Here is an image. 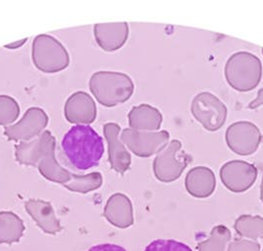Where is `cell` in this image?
<instances>
[{
  "label": "cell",
  "instance_id": "cell-24",
  "mask_svg": "<svg viewBox=\"0 0 263 251\" xmlns=\"http://www.w3.org/2000/svg\"><path fill=\"white\" fill-rule=\"evenodd\" d=\"M145 251H193L183 242L174 239H157L151 242Z\"/></svg>",
  "mask_w": 263,
  "mask_h": 251
},
{
  "label": "cell",
  "instance_id": "cell-16",
  "mask_svg": "<svg viewBox=\"0 0 263 251\" xmlns=\"http://www.w3.org/2000/svg\"><path fill=\"white\" fill-rule=\"evenodd\" d=\"M103 217L108 223L118 227L128 228L134 225V210L130 198L123 193H115L107 200Z\"/></svg>",
  "mask_w": 263,
  "mask_h": 251
},
{
  "label": "cell",
  "instance_id": "cell-18",
  "mask_svg": "<svg viewBox=\"0 0 263 251\" xmlns=\"http://www.w3.org/2000/svg\"><path fill=\"white\" fill-rule=\"evenodd\" d=\"M130 129L139 132H157L162 124L163 117L158 108L141 104L132 108L128 114Z\"/></svg>",
  "mask_w": 263,
  "mask_h": 251
},
{
  "label": "cell",
  "instance_id": "cell-7",
  "mask_svg": "<svg viewBox=\"0 0 263 251\" xmlns=\"http://www.w3.org/2000/svg\"><path fill=\"white\" fill-rule=\"evenodd\" d=\"M193 117L209 132L220 130L227 120L228 108L224 103L211 92L197 94L191 102Z\"/></svg>",
  "mask_w": 263,
  "mask_h": 251
},
{
  "label": "cell",
  "instance_id": "cell-23",
  "mask_svg": "<svg viewBox=\"0 0 263 251\" xmlns=\"http://www.w3.org/2000/svg\"><path fill=\"white\" fill-rule=\"evenodd\" d=\"M20 106L13 97L0 95V126L9 127L18 119Z\"/></svg>",
  "mask_w": 263,
  "mask_h": 251
},
{
  "label": "cell",
  "instance_id": "cell-30",
  "mask_svg": "<svg viewBox=\"0 0 263 251\" xmlns=\"http://www.w3.org/2000/svg\"><path fill=\"white\" fill-rule=\"evenodd\" d=\"M262 54H263V49H262Z\"/></svg>",
  "mask_w": 263,
  "mask_h": 251
},
{
  "label": "cell",
  "instance_id": "cell-19",
  "mask_svg": "<svg viewBox=\"0 0 263 251\" xmlns=\"http://www.w3.org/2000/svg\"><path fill=\"white\" fill-rule=\"evenodd\" d=\"M25 231L24 222L13 211H0V243L19 242Z\"/></svg>",
  "mask_w": 263,
  "mask_h": 251
},
{
  "label": "cell",
  "instance_id": "cell-6",
  "mask_svg": "<svg viewBox=\"0 0 263 251\" xmlns=\"http://www.w3.org/2000/svg\"><path fill=\"white\" fill-rule=\"evenodd\" d=\"M191 160V157L183 149L181 142L172 140L158 152L154 160L155 176L160 182H173L182 175Z\"/></svg>",
  "mask_w": 263,
  "mask_h": 251
},
{
  "label": "cell",
  "instance_id": "cell-28",
  "mask_svg": "<svg viewBox=\"0 0 263 251\" xmlns=\"http://www.w3.org/2000/svg\"><path fill=\"white\" fill-rule=\"evenodd\" d=\"M28 39H23V40L18 41V42H15V43H11L9 45H6L4 46V48L6 49H9V50H15V49H18V48H21L25 43H26Z\"/></svg>",
  "mask_w": 263,
  "mask_h": 251
},
{
  "label": "cell",
  "instance_id": "cell-31",
  "mask_svg": "<svg viewBox=\"0 0 263 251\" xmlns=\"http://www.w3.org/2000/svg\"><path fill=\"white\" fill-rule=\"evenodd\" d=\"M263 251V250H262Z\"/></svg>",
  "mask_w": 263,
  "mask_h": 251
},
{
  "label": "cell",
  "instance_id": "cell-13",
  "mask_svg": "<svg viewBox=\"0 0 263 251\" xmlns=\"http://www.w3.org/2000/svg\"><path fill=\"white\" fill-rule=\"evenodd\" d=\"M65 117L70 124H92L97 117V108L92 97L84 91L72 93L65 104Z\"/></svg>",
  "mask_w": 263,
  "mask_h": 251
},
{
  "label": "cell",
  "instance_id": "cell-14",
  "mask_svg": "<svg viewBox=\"0 0 263 251\" xmlns=\"http://www.w3.org/2000/svg\"><path fill=\"white\" fill-rule=\"evenodd\" d=\"M93 33L97 45L102 50L105 52H115L128 41L130 29L127 22L100 23L94 25Z\"/></svg>",
  "mask_w": 263,
  "mask_h": 251
},
{
  "label": "cell",
  "instance_id": "cell-26",
  "mask_svg": "<svg viewBox=\"0 0 263 251\" xmlns=\"http://www.w3.org/2000/svg\"><path fill=\"white\" fill-rule=\"evenodd\" d=\"M87 251H127L124 247L117 245V244H112V243H103V244H98L92 246Z\"/></svg>",
  "mask_w": 263,
  "mask_h": 251
},
{
  "label": "cell",
  "instance_id": "cell-10",
  "mask_svg": "<svg viewBox=\"0 0 263 251\" xmlns=\"http://www.w3.org/2000/svg\"><path fill=\"white\" fill-rule=\"evenodd\" d=\"M49 123L48 114L39 107L29 108L19 122L5 127L4 136L8 141L26 143L38 138L45 132Z\"/></svg>",
  "mask_w": 263,
  "mask_h": 251
},
{
  "label": "cell",
  "instance_id": "cell-1",
  "mask_svg": "<svg viewBox=\"0 0 263 251\" xmlns=\"http://www.w3.org/2000/svg\"><path fill=\"white\" fill-rule=\"evenodd\" d=\"M55 138L45 131L38 138L15 146V159L26 166L37 167L41 175L49 181L66 185L72 173L64 168L55 159Z\"/></svg>",
  "mask_w": 263,
  "mask_h": 251
},
{
  "label": "cell",
  "instance_id": "cell-12",
  "mask_svg": "<svg viewBox=\"0 0 263 251\" xmlns=\"http://www.w3.org/2000/svg\"><path fill=\"white\" fill-rule=\"evenodd\" d=\"M103 132L108 145L109 163L111 168L119 174H125L131 167L132 158L121 139V127L116 123H107L103 126Z\"/></svg>",
  "mask_w": 263,
  "mask_h": 251
},
{
  "label": "cell",
  "instance_id": "cell-2",
  "mask_svg": "<svg viewBox=\"0 0 263 251\" xmlns=\"http://www.w3.org/2000/svg\"><path fill=\"white\" fill-rule=\"evenodd\" d=\"M66 159L78 170H88L99 164L104 155L102 138L90 126L76 125L62 141Z\"/></svg>",
  "mask_w": 263,
  "mask_h": 251
},
{
  "label": "cell",
  "instance_id": "cell-9",
  "mask_svg": "<svg viewBox=\"0 0 263 251\" xmlns=\"http://www.w3.org/2000/svg\"><path fill=\"white\" fill-rule=\"evenodd\" d=\"M171 134L167 131L139 132L125 129L121 132V141L139 158H151L168 144Z\"/></svg>",
  "mask_w": 263,
  "mask_h": 251
},
{
  "label": "cell",
  "instance_id": "cell-25",
  "mask_svg": "<svg viewBox=\"0 0 263 251\" xmlns=\"http://www.w3.org/2000/svg\"><path fill=\"white\" fill-rule=\"evenodd\" d=\"M227 251H260V244L254 240L235 238L230 242Z\"/></svg>",
  "mask_w": 263,
  "mask_h": 251
},
{
  "label": "cell",
  "instance_id": "cell-11",
  "mask_svg": "<svg viewBox=\"0 0 263 251\" xmlns=\"http://www.w3.org/2000/svg\"><path fill=\"white\" fill-rule=\"evenodd\" d=\"M258 170L255 165L243 160H231L220 169L221 181L224 187L234 193L248 191L256 181Z\"/></svg>",
  "mask_w": 263,
  "mask_h": 251
},
{
  "label": "cell",
  "instance_id": "cell-5",
  "mask_svg": "<svg viewBox=\"0 0 263 251\" xmlns=\"http://www.w3.org/2000/svg\"><path fill=\"white\" fill-rule=\"evenodd\" d=\"M34 66L45 73H57L69 66V54L65 46L53 36L41 34L32 45Z\"/></svg>",
  "mask_w": 263,
  "mask_h": 251
},
{
  "label": "cell",
  "instance_id": "cell-17",
  "mask_svg": "<svg viewBox=\"0 0 263 251\" xmlns=\"http://www.w3.org/2000/svg\"><path fill=\"white\" fill-rule=\"evenodd\" d=\"M216 176L206 166H197L186 174L185 188L195 198L210 197L216 189Z\"/></svg>",
  "mask_w": 263,
  "mask_h": 251
},
{
  "label": "cell",
  "instance_id": "cell-4",
  "mask_svg": "<svg viewBox=\"0 0 263 251\" xmlns=\"http://www.w3.org/2000/svg\"><path fill=\"white\" fill-rule=\"evenodd\" d=\"M224 78L229 85L239 92L253 90L262 79L260 60L249 52L232 54L224 66Z\"/></svg>",
  "mask_w": 263,
  "mask_h": 251
},
{
  "label": "cell",
  "instance_id": "cell-22",
  "mask_svg": "<svg viewBox=\"0 0 263 251\" xmlns=\"http://www.w3.org/2000/svg\"><path fill=\"white\" fill-rule=\"evenodd\" d=\"M231 238V230L226 225H217L212 229L208 239L198 243V251H224Z\"/></svg>",
  "mask_w": 263,
  "mask_h": 251
},
{
  "label": "cell",
  "instance_id": "cell-3",
  "mask_svg": "<svg viewBox=\"0 0 263 251\" xmlns=\"http://www.w3.org/2000/svg\"><path fill=\"white\" fill-rule=\"evenodd\" d=\"M89 89L95 99L108 108L128 101L135 90L131 78L117 71H97L89 80Z\"/></svg>",
  "mask_w": 263,
  "mask_h": 251
},
{
  "label": "cell",
  "instance_id": "cell-8",
  "mask_svg": "<svg viewBox=\"0 0 263 251\" xmlns=\"http://www.w3.org/2000/svg\"><path fill=\"white\" fill-rule=\"evenodd\" d=\"M261 141L260 130L249 121L236 122L226 132V142L229 148L242 157L253 155L258 149Z\"/></svg>",
  "mask_w": 263,
  "mask_h": 251
},
{
  "label": "cell",
  "instance_id": "cell-15",
  "mask_svg": "<svg viewBox=\"0 0 263 251\" xmlns=\"http://www.w3.org/2000/svg\"><path fill=\"white\" fill-rule=\"evenodd\" d=\"M25 209L40 228L48 235L54 236L63 230L51 202L41 199H30L25 203Z\"/></svg>",
  "mask_w": 263,
  "mask_h": 251
},
{
  "label": "cell",
  "instance_id": "cell-29",
  "mask_svg": "<svg viewBox=\"0 0 263 251\" xmlns=\"http://www.w3.org/2000/svg\"><path fill=\"white\" fill-rule=\"evenodd\" d=\"M260 199H261L263 204V176L262 180H261V185H260Z\"/></svg>",
  "mask_w": 263,
  "mask_h": 251
},
{
  "label": "cell",
  "instance_id": "cell-27",
  "mask_svg": "<svg viewBox=\"0 0 263 251\" xmlns=\"http://www.w3.org/2000/svg\"><path fill=\"white\" fill-rule=\"evenodd\" d=\"M263 105V87L261 89H259V91L257 93V97L252 100L249 105V109L250 110H254L257 109L258 107Z\"/></svg>",
  "mask_w": 263,
  "mask_h": 251
},
{
  "label": "cell",
  "instance_id": "cell-21",
  "mask_svg": "<svg viewBox=\"0 0 263 251\" xmlns=\"http://www.w3.org/2000/svg\"><path fill=\"white\" fill-rule=\"evenodd\" d=\"M235 229L240 237L253 239H263V218L260 216L241 215L235 223Z\"/></svg>",
  "mask_w": 263,
  "mask_h": 251
},
{
  "label": "cell",
  "instance_id": "cell-20",
  "mask_svg": "<svg viewBox=\"0 0 263 251\" xmlns=\"http://www.w3.org/2000/svg\"><path fill=\"white\" fill-rule=\"evenodd\" d=\"M103 184V177L100 172H91L86 175H71L70 180L64 185L71 192L86 194L99 189Z\"/></svg>",
  "mask_w": 263,
  "mask_h": 251
}]
</instances>
